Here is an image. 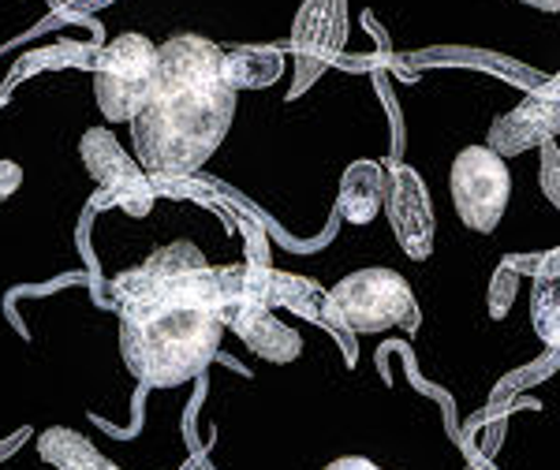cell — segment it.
I'll list each match as a JSON object with an SVG mask.
<instances>
[{
    "label": "cell",
    "instance_id": "obj_16",
    "mask_svg": "<svg viewBox=\"0 0 560 470\" xmlns=\"http://www.w3.org/2000/svg\"><path fill=\"white\" fill-rule=\"evenodd\" d=\"M538 184H541V195L560 210V146L557 142L538 146Z\"/></svg>",
    "mask_w": 560,
    "mask_h": 470
},
{
    "label": "cell",
    "instance_id": "obj_12",
    "mask_svg": "<svg viewBox=\"0 0 560 470\" xmlns=\"http://www.w3.org/2000/svg\"><path fill=\"white\" fill-rule=\"evenodd\" d=\"M385 184L388 168L377 161H351L340 176V195L337 210L348 224H370L385 205Z\"/></svg>",
    "mask_w": 560,
    "mask_h": 470
},
{
    "label": "cell",
    "instance_id": "obj_14",
    "mask_svg": "<svg viewBox=\"0 0 560 470\" xmlns=\"http://www.w3.org/2000/svg\"><path fill=\"white\" fill-rule=\"evenodd\" d=\"M530 321L538 340L560 355V247L546 250L535 269V292H530Z\"/></svg>",
    "mask_w": 560,
    "mask_h": 470
},
{
    "label": "cell",
    "instance_id": "obj_11",
    "mask_svg": "<svg viewBox=\"0 0 560 470\" xmlns=\"http://www.w3.org/2000/svg\"><path fill=\"white\" fill-rule=\"evenodd\" d=\"M224 49H217L202 34H176L158 45V79L153 86H206L224 83Z\"/></svg>",
    "mask_w": 560,
    "mask_h": 470
},
{
    "label": "cell",
    "instance_id": "obj_5",
    "mask_svg": "<svg viewBox=\"0 0 560 470\" xmlns=\"http://www.w3.org/2000/svg\"><path fill=\"white\" fill-rule=\"evenodd\" d=\"M448 191H453L456 216L471 232H493L501 224L512 198V172L509 161L490 146H467L456 153L448 172Z\"/></svg>",
    "mask_w": 560,
    "mask_h": 470
},
{
    "label": "cell",
    "instance_id": "obj_18",
    "mask_svg": "<svg viewBox=\"0 0 560 470\" xmlns=\"http://www.w3.org/2000/svg\"><path fill=\"white\" fill-rule=\"evenodd\" d=\"M23 187V168L15 161H0V202H8Z\"/></svg>",
    "mask_w": 560,
    "mask_h": 470
},
{
    "label": "cell",
    "instance_id": "obj_6",
    "mask_svg": "<svg viewBox=\"0 0 560 470\" xmlns=\"http://www.w3.org/2000/svg\"><path fill=\"white\" fill-rule=\"evenodd\" d=\"M348 42V0H303L292 26V57H295V86L292 97L311 90L340 60Z\"/></svg>",
    "mask_w": 560,
    "mask_h": 470
},
{
    "label": "cell",
    "instance_id": "obj_4",
    "mask_svg": "<svg viewBox=\"0 0 560 470\" xmlns=\"http://www.w3.org/2000/svg\"><path fill=\"white\" fill-rule=\"evenodd\" d=\"M158 79V45L147 34H120L97 49L94 97L108 124H131L153 94Z\"/></svg>",
    "mask_w": 560,
    "mask_h": 470
},
{
    "label": "cell",
    "instance_id": "obj_3",
    "mask_svg": "<svg viewBox=\"0 0 560 470\" xmlns=\"http://www.w3.org/2000/svg\"><path fill=\"white\" fill-rule=\"evenodd\" d=\"M374 337V332L419 329V299L396 269H355L329 292V325Z\"/></svg>",
    "mask_w": 560,
    "mask_h": 470
},
{
    "label": "cell",
    "instance_id": "obj_13",
    "mask_svg": "<svg viewBox=\"0 0 560 470\" xmlns=\"http://www.w3.org/2000/svg\"><path fill=\"white\" fill-rule=\"evenodd\" d=\"M38 456L52 470H120L90 437L71 426H49L38 433Z\"/></svg>",
    "mask_w": 560,
    "mask_h": 470
},
{
    "label": "cell",
    "instance_id": "obj_19",
    "mask_svg": "<svg viewBox=\"0 0 560 470\" xmlns=\"http://www.w3.org/2000/svg\"><path fill=\"white\" fill-rule=\"evenodd\" d=\"M325 470H377V463H370L366 456H340V459H332Z\"/></svg>",
    "mask_w": 560,
    "mask_h": 470
},
{
    "label": "cell",
    "instance_id": "obj_1",
    "mask_svg": "<svg viewBox=\"0 0 560 470\" xmlns=\"http://www.w3.org/2000/svg\"><path fill=\"white\" fill-rule=\"evenodd\" d=\"M120 355L142 385L176 388L206 374L224 337L221 269L173 243L113 280Z\"/></svg>",
    "mask_w": 560,
    "mask_h": 470
},
{
    "label": "cell",
    "instance_id": "obj_7",
    "mask_svg": "<svg viewBox=\"0 0 560 470\" xmlns=\"http://www.w3.org/2000/svg\"><path fill=\"white\" fill-rule=\"evenodd\" d=\"M79 157H83L86 172L97 179V187H102V195L108 202L124 205V210L135 216L150 213V205H153L150 176L142 172V165H135L128 157V150L116 142L113 131L90 128L83 134V142H79Z\"/></svg>",
    "mask_w": 560,
    "mask_h": 470
},
{
    "label": "cell",
    "instance_id": "obj_17",
    "mask_svg": "<svg viewBox=\"0 0 560 470\" xmlns=\"http://www.w3.org/2000/svg\"><path fill=\"white\" fill-rule=\"evenodd\" d=\"M516 284H520V273L512 266H501L490 280V314L493 318H501V314H509L512 299H516Z\"/></svg>",
    "mask_w": 560,
    "mask_h": 470
},
{
    "label": "cell",
    "instance_id": "obj_8",
    "mask_svg": "<svg viewBox=\"0 0 560 470\" xmlns=\"http://www.w3.org/2000/svg\"><path fill=\"white\" fill-rule=\"evenodd\" d=\"M385 213L393 224V235L400 250L415 261H427L433 255V235H438V221H433V202L422 184V176L411 165H393L385 184Z\"/></svg>",
    "mask_w": 560,
    "mask_h": 470
},
{
    "label": "cell",
    "instance_id": "obj_2",
    "mask_svg": "<svg viewBox=\"0 0 560 470\" xmlns=\"http://www.w3.org/2000/svg\"><path fill=\"white\" fill-rule=\"evenodd\" d=\"M236 120V90L229 83L153 86L150 102L131 120L135 157L147 176H195L221 150Z\"/></svg>",
    "mask_w": 560,
    "mask_h": 470
},
{
    "label": "cell",
    "instance_id": "obj_20",
    "mask_svg": "<svg viewBox=\"0 0 560 470\" xmlns=\"http://www.w3.org/2000/svg\"><path fill=\"white\" fill-rule=\"evenodd\" d=\"M520 4L535 8V12H546V15H557L560 12V0H520Z\"/></svg>",
    "mask_w": 560,
    "mask_h": 470
},
{
    "label": "cell",
    "instance_id": "obj_15",
    "mask_svg": "<svg viewBox=\"0 0 560 470\" xmlns=\"http://www.w3.org/2000/svg\"><path fill=\"white\" fill-rule=\"evenodd\" d=\"M284 75V52L273 45H243V49L224 52L221 79L232 90H266Z\"/></svg>",
    "mask_w": 560,
    "mask_h": 470
},
{
    "label": "cell",
    "instance_id": "obj_10",
    "mask_svg": "<svg viewBox=\"0 0 560 470\" xmlns=\"http://www.w3.org/2000/svg\"><path fill=\"white\" fill-rule=\"evenodd\" d=\"M224 329H232L236 337L255 351L266 363H292L303 351V337L288 321H280L273 306L266 303H236L224 306Z\"/></svg>",
    "mask_w": 560,
    "mask_h": 470
},
{
    "label": "cell",
    "instance_id": "obj_9",
    "mask_svg": "<svg viewBox=\"0 0 560 470\" xmlns=\"http://www.w3.org/2000/svg\"><path fill=\"white\" fill-rule=\"evenodd\" d=\"M557 134H560V71L553 79H546V83H538V90H530L504 120L493 124L486 146L497 150L501 157H516V153L530 146H546Z\"/></svg>",
    "mask_w": 560,
    "mask_h": 470
}]
</instances>
